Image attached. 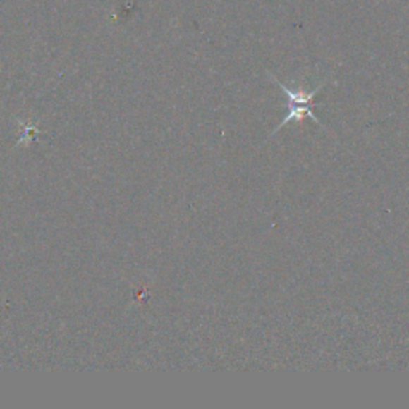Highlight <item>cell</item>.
<instances>
[{"mask_svg": "<svg viewBox=\"0 0 409 409\" xmlns=\"http://www.w3.org/2000/svg\"><path fill=\"white\" fill-rule=\"evenodd\" d=\"M276 83H279V85L281 87V90L285 92V94L288 96V99H290V107H288L286 118L283 120V123H281L280 126H283L286 122H290V120H293V118H303L304 114H305L307 117L317 120L315 116H314V112L309 109V106L312 104V101H314V96L318 93V88L314 90V92H310V93H304L303 90L293 92L291 88H288L286 85H283V83L279 82V80H276Z\"/></svg>", "mask_w": 409, "mask_h": 409, "instance_id": "6da1fadb", "label": "cell"}]
</instances>
